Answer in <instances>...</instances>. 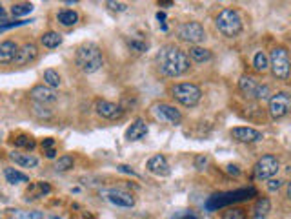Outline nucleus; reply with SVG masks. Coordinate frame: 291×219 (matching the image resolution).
<instances>
[{"instance_id":"1","label":"nucleus","mask_w":291,"mask_h":219,"mask_svg":"<svg viewBox=\"0 0 291 219\" xmlns=\"http://www.w3.org/2000/svg\"><path fill=\"white\" fill-rule=\"evenodd\" d=\"M156 64L160 73L166 77H180L189 70V57L187 53L175 46V44H166L162 46L160 51L156 53Z\"/></svg>"},{"instance_id":"2","label":"nucleus","mask_w":291,"mask_h":219,"mask_svg":"<svg viewBox=\"0 0 291 219\" xmlns=\"http://www.w3.org/2000/svg\"><path fill=\"white\" fill-rule=\"evenodd\" d=\"M75 64L82 73L91 75L99 71L104 64L102 49L95 42H84L75 49Z\"/></svg>"},{"instance_id":"3","label":"nucleus","mask_w":291,"mask_h":219,"mask_svg":"<svg viewBox=\"0 0 291 219\" xmlns=\"http://www.w3.org/2000/svg\"><path fill=\"white\" fill-rule=\"evenodd\" d=\"M215 26H217V30L220 31L224 37L233 39V37L240 35V31H242V17H240V13L237 9L226 8L217 15Z\"/></svg>"},{"instance_id":"4","label":"nucleus","mask_w":291,"mask_h":219,"mask_svg":"<svg viewBox=\"0 0 291 219\" xmlns=\"http://www.w3.org/2000/svg\"><path fill=\"white\" fill-rule=\"evenodd\" d=\"M270 70L273 73V77L280 80L289 79L291 75V59H289V51L284 46H277V48L271 49L270 53Z\"/></svg>"},{"instance_id":"5","label":"nucleus","mask_w":291,"mask_h":219,"mask_svg":"<svg viewBox=\"0 0 291 219\" xmlns=\"http://www.w3.org/2000/svg\"><path fill=\"white\" fill-rule=\"evenodd\" d=\"M171 95L175 97V101L180 102L186 108H193L200 102L202 99V92L197 84L191 83H178L171 88Z\"/></svg>"},{"instance_id":"6","label":"nucleus","mask_w":291,"mask_h":219,"mask_svg":"<svg viewBox=\"0 0 291 219\" xmlns=\"http://www.w3.org/2000/svg\"><path fill=\"white\" fill-rule=\"evenodd\" d=\"M239 90L246 99H256V101H264V99H271V90L268 84L256 83L249 75H242L239 80Z\"/></svg>"},{"instance_id":"7","label":"nucleus","mask_w":291,"mask_h":219,"mask_svg":"<svg viewBox=\"0 0 291 219\" xmlns=\"http://www.w3.org/2000/svg\"><path fill=\"white\" fill-rule=\"evenodd\" d=\"M278 168H280V161H278L277 155L266 153V155H262V157L255 162V167H253V177H255L256 181H270L277 175Z\"/></svg>"},{"instance_id":"8","label":"nucleus","mask_w":291,"mask_h":219,"mask_svg":"<svg viewBox=\"0 0 291 219\" xmlns=\"http://www.w3.org/2000/svg\"><path fill=\"white\" fill-rule=\"evenodd\" d=\"M177 37L184 42H189L191 46H199V42L206 39V31H204V26L200 24V22H184L180 24L177 30Z\"/></svg>"},{"instance_id":"9","label":"nucleus","mask_w":291,"mask_h":219,"mask_svg":"<svg viewBox=\"0 0 291 219\" xmlns=\"http://www.w3.org/2000/svg\"><path fill=\"white\" fill-rule=\"evenodd\" d=\"M291 110V93L287 92H277L271 95L270 99V106H268V112H270V117L273 121L286 117Z\"/></svg>"},{"instance_id":"10","label":"nucleus","mask_w":291,"mask_h":219,"mask_svg":"<svg viewBox=\"0 0 291 219\" xmlns=\"http://www.w3.org/2000/svg\"><path fill=\"white\" fill-rule=\"evenodd\" d=\"M151 114L156 121H160V123H168V124H177L182 123V114L178 112L175 106L171 104H166V102H155L151 106Z\"/></svg>"},{"instance_id":"11","label":"nucleus","mask_w":291,"mask_h":219,"mask_svg":"<svg viewBox=\"0 0 291 219\" xmlns=\"http://www.w3.org/2000/svg\"><path fill=\"white\" fill-rule=\"evenodd\" d=\"M102 197L108 199L111 205L120 206V208H133L135 206V196L124 188H106L102 190Z\"/></svg>"},{"instance_id":"12","label":"nucleus","mask_w":291,"mask_h":219,"mask_svg":"<svg viewBox=\"0 0 291 219\" xmlns=\"http://www.w3.org/2000/svg\"><path fill=\"white\" fill-rule=\"evenodd\" d=\"M29 97L31 101L37 102V104H53V102L58 101V93L53 90V88L46 86V84H37L29 90Z\"/></svg>"},{"instance_id":"13","label":"nucleus","mask_w":291,"mask_h":219,"mask_svg":"<svg viewBox=\"0 0 291 219\" xmlns=\"http://www.w3.org/2000/svg\"><path fill=\"white\" fill-rule=\"evenodd\" d=\"M95 112L96 115H100L102 119H108V121H118L124 115V108L120 104H115V102L109 101H96L95 102Z\"/></svg>"},{"instance_id":"14","label":"nucleus","mask_w":291,"mask_h":219,"mask_svg":"<svg viewBox=\"0 0 291 219\" xmlns=\"http://www.w3.org/2000/svg\"><path fill=\"white\" fill-rule=\"evenodd\" d=\"M37 57H39V48H37V44L27 42L18 48V53H17V57H15L13 64L18 66V68H22V66H27V64H31V62H35Z\"/></svg>"},{"instance_id":"15","label":"nucleus","mask_w":291,"mask_h":219,"mask_svg":"<svg viewBox=\"0 0 291 219\" xmlns=\"http://www.w3.org/2000/svg\"><path fill=\"white\" fill-rule=\"evenodd\" d=\"M231 137H233L237 143H256V141L262 139V131L255 130V128H249V126H239V128H233L231 130Z\"/></svg>"},{"instance_id":"16","label":"nucleus","mask_w":291,"mask_h":219,"mask_svg":"<svg viewBox=\"0 0 291 219\" xmlns=\"http://www.w3.org/2000/svg\"><path fill=\"white\" fill-rule=\"evenodd\" d=\"M48 194H51V184L46 181H35V183H29L27 190L24 192V201H37L40 197H46Z\"/></svg>"},{"instance_id":"17","label":"nucleus","mask_w":291,"mask_h":219,"mask_svg":"<svg viewBox=\"0 0 291 219\" xmlns=\"http://www.w3.org/2000/svg\"><path fill=\"white\" fill-rule=\"evenodd\" d=\"M146 168H148V172H151V174L155 175H160V177H166V175L171 174L170 162H168V159H166L164 155H153V157L146 162Z\"/></svg>"},{"instance_id":"18","label":"nucleus","mask_w":291,"mask_h":219,"mask_svg":"<svg viewBox=\"0 0 291 219\" xmlns=\"http://www.w3.org/2000/svg\"><path fill=\"white\" fill-rule=\"evenodd\" d=\"M18 53V46L15 40H2L0 42V64H13Z\"/></svg>"},{"instance_id":"19","label":"nucleus","mask_w":291,"mask_h":219,"mask_svg":"<svg viewBox=\"0 0 291 219\" xmlns=\"http://www.w3.org/2000/svg\"><path fill=\"white\" fill-rule=\"evenodd\" d=\"M148 135V124L144 119H137L131 123V126L126 130V139L127 141H140L142 137Z\"/></svg>"},{"instance_id":"20","label":"nucleus","mask_w":291,"mask_h":219,"mask_svg":"<svg viewBox=\"0 0 291 219\" xmlns=\"http://www.w3.org/2000/svg\"><path fill=\"white\" fill-rule=\"evenodd\" d=\"M9 157H11V161H15L18 165V167L22 168H37L39 167V159L33 155V153H24V152H11L9 153Z\"/></svg>"},{"instance_id":"21","label":"nucleus","mask_w":291,"mask_h":219,"mask_svg":"<svg viewBox=\"0 0 291 219\" xmlns=\"http://www.w3.org/2000/svg\"><path fill=\"white\" fill-rule=\"evenodd\" d=\"M11 145H15L20 150H26V152H31V150H35L37 141L27 133H17V135H11Z\"/></svg>"},{"instance_id":"22","label":"nucleus","mask_w":291,"mask_h":219,"mask_svg":"<svg viewBox=\"0 0 291 219\" xmlns=\"http://www.w3.org/2000/svg\"><path fill=\"white\" fill-rule=\"evenodd\" d=\"M78 18H80V15H78L75 9H60V11L57 13L58 24H60V26H64V28L75 26V24L78 22Z\"/></svg>"},{"instance_id":"23","label":"nucleus","mask_w":291,"mask_h":219,"mask_svg":"<svg viewBox=\"0 0 291 219\" xmlns=\"http://www.w3.org/2000/svg\"><path fill=\"white\" fill-rule=\"evenodd\" d=\"M62 35L60 33H57V31H46L42 37H40V44H42L44 48H48V49H55L58 48L62 44Z\"/></svg>"},{"instance_id":"24","label":"nucleus","mask_w":291,"mask_h":219,"mask_svg":"<svg viewBox=\"0 0 291 219\" xmlns=\"http://www.w3.org/2000/svg\"><path fill=\"white\" fill-rule=\"evenodd\" d=\"M270 210H271L270 199H268V197H258L255 206H253V215H255V219H262L270 214Z\"/></svg>"},{"instance_id":"25","label":"nucleus","mask_w":291,"mask_h":219,"mask_svg":"<svg viewBox=\"0 0 291 219\" xmlns=\"http://www.w3.org/2000/svg\"><path fill=\"white\" fill-rule=\"evenodd\" d=\"M189 59H193L195 62H208V61H211V51L209 49H206V48H202V46H191L189 48V55H187Z\"/></svg>"},{"instance_id":"26","label":"nucleus","mask_w":291,"mask_h":219,"mask_svg":"<svg viewBox=\"0 0 291 219\" xmlns=\"http://www.w3.org/2000/svg\"><path fill=\"white\" fill-rule=\"evenodd\" d=\"M4 177L8 183L11 184H18V183H31L29 181V175L22 174V172L15 170V168H6L4 170Z\"/></svg>"},{"instance_id":"27","label":"nucleus","mask_w":291,"mask_h":219,"mask_svg":"<svg viewBox=\"0 0 291 219\" xmlns=\"http://www.w3.org/2000/svg\"><path fill=\"white\" fill-rule=\"evenodd\" d=\"M126 44H127V48L131 49V51H135V53H146L148 51V42L142 39L140 35H135V37H127L126 39Z\"/></svg>"},{"instance_id":"28","label":"nucleus","mask_w":291,"mask_h":219,"mask_svg":"<svg viewBox=\"0 0 291 219\" xmlns=\"http://www.w3.org/2000/svg\"><path fill=\"white\" fill-rule=\"evenodd\" d=\"M253 68H255L256 71H261V73L268 71L270 70V57H268L264 51H256L255 57H253Z\"/></svg>"},{"instance_id":"29","label":"nucleus","mask_w":291,"mask_h":219,"mask_svg":"<svg viewBox=\"0 0 291 219\" xmlns=\"http://www.w3.org/2000/svg\"><path fill=\"white\" fill-rule=\"evenodd\" d=\"M44 84L46 86H49V88H58L62 84V79H60V75H58V71H55V70H46L44 71Z\"/></svg>"},{"instance_id":"30","label":"nucleus","mask_w":291,"mask_h":219,"mask_svg":"<svg viewBox=\"0 0 291 219\" xmlns=\"http://www.w3.org/2000/svg\"><path fill=\"white\" fill-rule=\"evenodd\" d=\"M31 11H33L31 2H17V4L11 6V15L13 17H24V15H29Z\"/></svg>"},{"instance_id":"31","label":"nucleus","mask_w":291,"mask_h":219,"mask_svg":"<svg viewBox=\"0 0 291 219\" xmlns=\"http://www.w3.org/2000/svg\"><path fill=\"white\" fill-rule=\"evenodd\" d=\"M40 148H42L44 155H46L48 159H53L55 155H57V148H55V139H53V137H46V139H42Z\"/></svg>"},{"instance_id":"32","label":"nucleus","mask_w":291,"mask_h":219,"mask_svg":"<svg viewBox=\"0 0 291 219\" xmlns=\"http://www.w3.org/2000/svg\"><path fill=\"white\" fill-rule=\"evenodd\" d=\"M75 167V159L71 155H62L55 162V170L57 172H70Z\"/></svg>"},{"instance_id":"33","label":"nucleus","mask_w":291,"mask_h":219,"mask_svg":"<svg viewBox=\"0 0 291 219\" xmlns=\"http://www.w3.org/2000/svg\"><path fill=\"white\" fill-rule=\"evenodd\" d=\"M31 114L35 115L37 119H40V121H42V119H51L53 117V112L49 108H46V106L44 104H33V110H31Z\"/></svg>"},{"instance_id":"34","label":"nucleus","mask_w":291,"mask_h":219,"mask_svg":"<svg viewBox=\"0 0 291 219\" xmlns=\"http://www.w3.org/2000/svg\"><path fill=\"white\" fill-rule=\"evenodd\" d=\"M15 219H44V214L40 210H29V212H22V210H13Z\"/></svg>"},{"instance_id":"35","label":"nucleus","mask_w":291,"mask_h":219,"mask_svg":"<svg viewBox=\"0 0 291 219\" xmlns=\"http://www.w3.org/2000/svg\"><path fill=\"white\" fill-rule=\"evenodd\" d=\"M222 219H246V212L242 208H228L222 214Z\"/></svg>"},{"instance_id":"36","label":"nucleus","mask_w":291,"mask_h":219,"mask_svg":"<svg viewBox=\"0 0 291 219\" xmlns=\"http://www.w3.org/2000/svg\"><path fill=\"white\" fill-rule=\"evenodd\" d=\"M106 6H108L111 11H118V13H122V11H126V9L130 8L126 2H115V0H109V2H106Z\"/></svg>"},{"instance_id":"37","label":"nucleus","mask_w":291,"mask_h":219,"mask_svg":"<svg viewBox=\"0 0 291 219\" xmlns=\"http://www.w3.org/2000/svg\"><path fill=\"white\" fill-rule=\"evenodd\" d=\"M280 186H282V181H280V179H270V181H268V190H270V192H277Z\"/></svg>"},{"instance_id":"38","label":"nucleus","mask_w":291,"mask_h":219,"mask_svg":"<svg viewBox=\"0 0 291 219\" xmlns=\"http://www.w3.org/2000/svg\"><path fill=\"white\" fill-rule=\"evenodd\" d=\"M206 162H208V157H206V155H197L195 157V167L199 168V170H202V168L206 167Z\"/></svg>"},{"instance_id":"39","label":"nucleus","mask_w":291,"mask_h":219,"mask_svg":"<svg viewBox=\"0 0 291 219\" xmlns=\"http://www.w3.org/2000/svg\"><path fill=\"white\" fill-rule=\"evenodd\" d=\"M117 170L122 172V174H130V175H135V177H139V174H137L135 170H131V167H126V165H118Z\"/></svg>"},{"instance_id":"40","label":"nucleus","mask_w":291,"mask_h":219,"mask_svg":"<svg viewBox=\"0 0 291 219\" xmlns=\"http://www.w3.org/2000/svg\"><path fill=\"white\" fill-rule=\"evenodd\" d=\"M226 172L230 175H233V177H239L240 175V170H239V167H235V165H228L226 167Z\"/></svg>"},{"instance_id":"41","label":"nucleus","mask_w":291,"mask_h":219,"mask_svg":"<svg viewBox=\"0 0 291 219\" xmlns=\"http://www.w3.org/2000/svg\"><path fill=\"white\" fill-rule=\"evenodd\" d=\"M173 2H158V8H171Z\"/></svg>"},{"instance_id":"42","label":"nucleus","mask_w":291,"mask_h":219,"mask_svg":"<svg viewBox=\"0 0 291 219\" xmlns=\"http://www.w3.org/2000/svg\"><path fill=\"white\" fill-rule=\"evenodd\" d=\"M156 18H158L160 22H164V20H166V15L162 13V11H158V13H156Z\"/></svg>"},{"instance_id":"43","label":"nucleus","mask_w":291,"mask_h":219,"mask_svg":"<svg viewBox=\"0 0 291 219\" xmlns=\"http://www.w3.org/2000/svg\"><path fill=\"white\" fill-rule=\"evenodd\" d=\"M4 18H6V9L0 6V20H4Z\"/></svg>"},{"instance_id":"44","label":"nucleus","mask_w":291,"mask_h":219,"mask_svg":"<svg viewBox=\"0 0 291 219\" xmlns=\"http://www.w3.org/2000/svg\"><path fill=\"white\" fill-rule=\"evenodd\" d=\"M287 197H289V199H291V181H289V183H287Z\"/></svg>"},{"instance_id":"45","label":"nucleus","mask_w":291,"mask_h":219,"mask_svg":"<svg viewBox=\"0 0 291 219\" xmlns=\"http://www.w3.org/2000/svg\"><path fill=\"white\" fill-rule=\"evenodd\" d=\"M66 4H68V6H73V4H77V0H66Z\"/></svg>"},{"instance_id":"46","label":"nucleus","mask_w":291,"mask_h":219,"mask_svg":"<svg viewBox=\"0 0 291 219\" xmlns=\"http://www.w3.org/2000/svg\"><path fill=\"white\" fill-rule=\"evenodd\" d=\"M182 219H195L193 215H186V217H182Z\"/></svg>"}]
</instances>
